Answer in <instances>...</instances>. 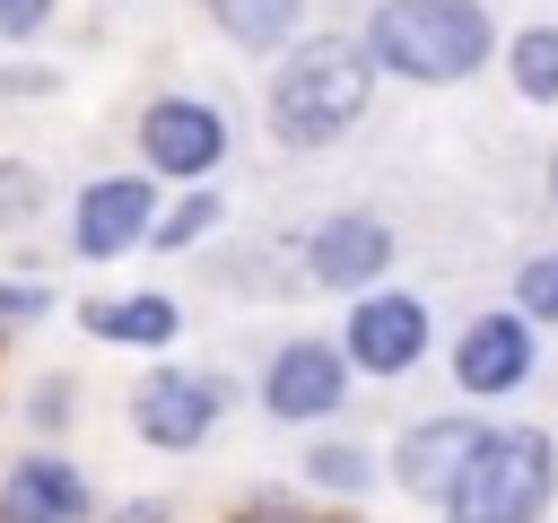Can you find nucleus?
I'll list each match as a JSON object with an SVG mask.
<instances>
[{
	"label": "nucleus",
	"instance_id": "nucleus-5",
	"mask_svg": "<svg viewBox=\"0 0 558 523\" xmlns=\"http://www.w3.org/2000/svg\"><path fill=\"white\" fill-rule=\"evenodd\" d=\"M418 349H427V305L418 296H366L349 314V357L366 375H401Z\"/></svg>",
	"mask_w": 558,
	"mask_h": 523
},
{
	"label": "nucleus",
	"instance_id": "nucleus-13",
	"mask_svg": "<svg viewBox=\"0 0 558 523\" xmlns=\"http://www.w3.org/2000/svg\"><path fill=\"white\" fill-rule=\"evenodd\" d=\"M78 323H87L96 340H140V349H148V340L174 331V305H166V296H113V305H87Z\"/></svg>",
	"mask_w": 558,
	"mask_h": 523
},
{
	"label": "nucleus",
	"instance_id": "nucleus-7",
	"mask_svg": "<svg viewBox=\"0 0 558 523\" xmlns=\"http://www.w3.org/2000/svg\"><path fill=\"white\" fill-rule=\"evenodd\" d=\"M131 418H140V436H148V445L183 453V445H201V436H209V418H218V392H209L201 375H157V384H140Z\"/></svg>",
	"mask_w": 558,
	"mask_h": 523
},
{
	"label": "nucleus",
	"instance_id": "nucleus-8",
	"mask_svg": "<svg viewBox=\"0 0 558 523\" xmlns=\"http://www.w3.org/2000/svg\"><path fill=\"white\" fill-rule=\"evenodd\" d=\"M305 262H314V279H331V288H366V279L392 262V227H384V218H331V227H314Z\"/></svg>",
	"mask_w": 558,
	"mask_h": 523
},
{
	"label": "nucleus",
	"instance_id": "nucleus-18",
	"mask_svg": "<svg viewBox=\"0 0 558 523\" xmlns=\"http://www.w3.org/2000/svg\"><path fill=\"white\" fill-rule=\"evenodd\" d=\"M52 0H0V35H35Z\"/></svg>",
	"mask_w": 558,
	"mask_h": 523
},
{
	"label": "nucleus",
	"instance_id": "nucleus-3",
	"mask_svg": "<svg viewBox=\"0 0 558 523\" xmlns=\"http://www.w3.org/2000/svg\"><path fill=\"white\" fill-rule=\"evenodd\" d=\"M541 506H549V436H532V427L480 436V453L445 488L453 523H532Z\"/></svg>",
	"mask_w": 558,
	"mask_h": 523
},
{
	"label": "nucleus",
	"instance_id": "nucleus-15",
	"mask_svg": "<svg viewBox=\"0 0 558 523\" xmlns=\"http://www.w3.org/2000/svg\"><path fill=\"white\" fill-rule=\"evenodd\" d=\"M514 87L523 96H558V26H532L514 44Z\"/></svg>",
	"mask_w": 558,
	"mask_h": 523
},
{
	"label": "nucleus",
	"instance_id": "nucleus-6",
	"mask_svg": "<svg viewBox=\"0 0 558 523\" xmlns=\"http://www.w3.org/2000/svg\"><path fill=\"white\" fill-rule=\"evenodd\" d=\"M262 392H270V410H279V418H323V410H340V392H349L340 349H331V340H288Z\"/></svg>",
	"mask_w": 558,
	"mask_h": 523
},
{
	"label": "nucleus",
	"instance_id": "nucleus-12",
	"mask_svg": "<svg viewBox=\"0 0 558 523\" xmlns=\"http://www.w3.org/2000/svg\"><path fill=\"white\" fill-rule=\"evenodd\" d=\"M140 227H148V183H96L87 200H78V253H122V244H140Z\"/></svg>",
	"mask_w": 558,
	"mask_h": 523
},
{
	"label": "nucleus",
	"instance_id": "nucleus-14",
	"mask_svg": "<svg viewBox=\"0 0 558 523\" xmlns=\"http://www.w3.org/2000/svg\"><path fill=\"white\" fill-rule=\"evenodd\" d=\"M209 17H218L244 52H262V44H279V35L296 26V0H209Z\"/></svg>",
	"mask_w": 558,
	"mask_h": 523
},
{
	"label": "nucleus",
	"instance_id": "nucleus-4",
	"mask_svg": "<svg viewBox=\"0 0 558 523\" xmlns=\"http://www.w3.org/2000/svg\"><path fill=\"white\" fill-rule=\"evenodd\" d=\"M140 148H148V166H166V174H209L218 166V148H227V131H218V113L209 105H192V96H166V105H148V122H140Z\"/></svg>",
	"mask_w": 558,
	"mask_h": 523
},
{
	"label": "nucleus",
	"instance_id": "nucleus-1",
	"mask_svg": "<svg viewBox=\"0 0 558 523\" xmlns=\"http://www.w3.org/2000/svg\"><path fill=\"white\" fill-rule=\"evenodd\" d=\"M366 52L401 78H462L488 52V17L471 0H384Z\"/></svg>",
	"mask_w": 558,
	"mask_h": 523
},
{
	"label": "nucleus",
	"instance_id": "nucleus-19",
	"mask_svg": "<svg viewBox=\"0 0 558 523\" xmlns=\"http://www.w3.org/2000/svg\"><path fill=\"white\" fill-rule=\"evenodd\" d=\"M549 314H558V305H549Z\"/></svg>",
	"mask_w": 558,
	"mask_h": 523
},
{
	"label": "nucleus",
	"instance_id": "nucleus-11",
	"mask_svg": "<svg viewBox=\"0 0 558 523\" xmlns=\"http://www.w3.org/2000/svg\"><path fill=\"white\" fill-rule=\"evenodd\" d=\"M0 514H9V523H78V514H87V488H78L61 462H17L9 488H0Z\"/></svg>",
	"mask_w": 558,
	"mask_h": 523
},
{
	"label": "nucleus",
	"instance_id": "nucleus-9",
	"mask_svg": "<svg viewBox=\"0 0 558 523\" xmlns=\"http://www.w3.org/2000/svg\"><path fill=\"white\" fill-rule=\"evenodd\" d=\"M453 375H462L471 392H506V384H523V375H532V331H523L514 314L471 323L462 349H453Z\"/></svg>",
	"mask_w": 558,
	"mask_h": 523
},
{
	"label": "nucleus",
	"instance_id": "nucleus-2",
	"mask_svg": "<svg viewBox=\"0 0 558 523\" xmlns=\"http://www.w3.org/2000/svg\"><path fill=\"white\" fill-rule=\"evenodd\" d=\"M366 52L357 44H305L288 70H279V87H270V122H279V139H296V148H314V139H331V131H349L357 113H366Z\"/></svg>",
	"mask_w": 558,
	"mask_h": 523
},
{
	"label": "nucleus",
	"instance_id": "nucleus-10",
	"mask_svg": "<svg viewBox=\"0 0 558 523\" xmlns=\"http://www.w3.org/2000/svg\"><path fill=\"white\" fill-rule=\"evenodd\" d=\"M471 453H480V427H471V418H427V427L401 445V488H418V497L445 506V488L462 479Z\"/></svg>",
	"mask_w": 558,
	"mask_h": 523
},
{
	"label": "nucleus",
	"instance_id": "nucleus-17",
	"mask_svg": "<svg viewBox=\"0 0 558 523\" xmlns=\"http://www.w3.org/2000/svg\"><path fill=\"white\" fill-rule=\"evenodd\" d=\"M523 305H541V314L558 305V262H532V270H523Z\"/></svg>",
	"mask_w": 558,
	"mask_h": 523
},
{
	"label": "nucleus",
	"instance_id": "nucleus-16",
	"mask_svg": "<svg viewBox=\"0 0 558 523\" xmlns=\"http://www.w3.org/2000/svg\"><path fill=\"white\" fill-rule=\"evenodd\" d=\"M209 218H218V200H183V209H174V218H166V227H157L148 244H166V253H174V244H192V235H201Z\"/></svg>",
	"mask_w": 558,
	"mask_h": 523
}]
</instances>
